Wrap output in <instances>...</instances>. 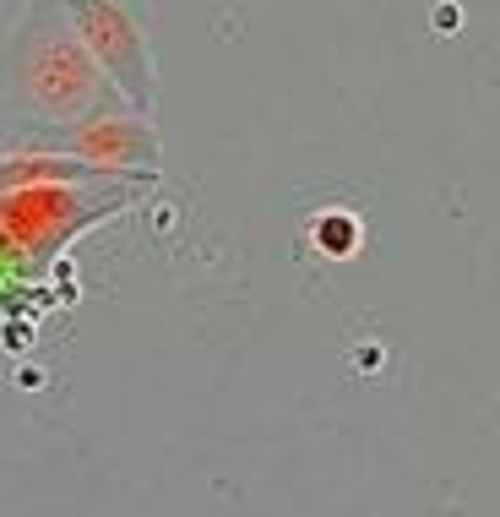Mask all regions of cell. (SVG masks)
<instances>
[{
  "mask_svg": "<svg viewBox=\"0 0 500 517\" xmlns=\"http://www.w3.org/2000/svg\"><path fill=\"white\" fill-rule=\"evenodd\" d=\"M316 240H327V245H332V251H337V256H343V251H348V245H354V224H348V218H327V224H321V229H316Z\"/></svg>",
  "mask_w": 500,
  "mask_h": 517,
  "instance_id": "1",
  "label": "cell"
}]
</instances>
